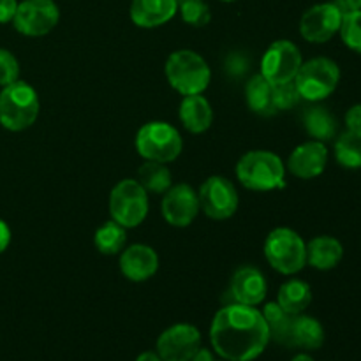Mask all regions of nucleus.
I'll return each instance as SVG.
<instances>
[{
	"label": "nucleus",
	"instance_id": "nucleus-33",
	"mask_svg": "<svg viewBox=\"0 0 361 361\" xmlns=\"http://www.w3.org/2000/svg\"><path fill=\"white\" fill-rule=\"evenodd\" d=\"M344 122L348 130L361 134V104H355L348 109V113L344 116Z\"/></svg>",
	"mask_w": 361,
	"mask_h": 361
},
{
	"label": "nucleus",
	"instance_id": "nucleus-41",
	"mask_svg": "<svg viewBox=\"0 0 361 361\" xmlns=\"http://www.w3.org/2000/svg\"><path fill=\"white\" fill-rule=\"evenodd\" d=\"M222 2H235V0H222Z\"/></svg>",
	"mask_w": 361,
	"mask_h": 361
},
{
	"label": "nucleus",
	"instance_id": "nucleus-9",
	"mask_svg": "<svg viewBox=\"0 0 361 361\" xmlns=\"http://www.w3.org/2000/svg\"><path fill=\"white\" fill-rule=\"evenodd\" d=\"M200 208L207 217L214 221H226L238 210L240 196L235 183L226 176H210L201 183L197 190Z\"/></svg>",
	"mask_w": 361,
	"mask_h": 361
},
{
	"label": "nucleus",
	"instance_id": "nucleus-39",
	"mask_svg": "<svg viewBox=\"0 0 361 361\" xmlns=\"http://www.w3.org/2000/svg\"><path fill=\"white\" fill-rule=\"evenodd\" d=\"M136 361H162V360H161V356L157 355V353L145 351V353H141L140 356H137Z\"/></svg>",
	"mask_w": 361,
	"mask_h": 361
},
{
	"label": "nucleus",
	"instance_id": "nucleus-28",
	"mask_svg": "<svg viewBox=\"0 0 361 361\" xmlns=\"http://www.w3.org/2000/svg\"><path fill=\"white\" fill-rule=\"evenodd\" d=\"M335 159L342 168H361V134L345 130L335 141Z\"/></svg>",
	"mask_w": 361,
	"mask_h": 361
},
{
	"label": "nucleus",
	"instance_id": "nucleus-27",
	"mask_svg": "<svg viewBox=\"0 0 361 361\" xmlns=\"http://www.w3.org/2000/svg\"><path fill=\"white\" fill-rule=\"evenodd\" d=\"M264 316V321L268 324V331H270V341L277 342V344L286 345L288 348V338H289V330H291L293 316L286 312L277 302H271L264 305V309L261 310Z\"/></svg>",
	"mask_w": 361,
	"mask_h": 361
},
{
	"label": "nucleus",
	"instance_id": "nucleus-11",
	"mask_svg": "<svg viewBox=\"0 0 361 361\" xmlns=\"http://www.w3.org/2000/svg\"><path fill=\"white\" fill-rule=\"evenodd\" d=\"M60 11L53 0H23L18 4L13 25L27 37H42L59 25Z\"/></svg>",
	"mask_w": 361,
	"mask_h": 361
},
{
	"label": "nucleus",
	"instance_id": "nucleus-16",
	"mask_svg": "<svg viewBox=\"0 0 361 361\" xmlns=\"http://www.w3.org/2000/svg\"><path fill=\"white\" fill-rule=\"evenodd\" d=\"M120 271L130 282H145L159 270V256L150 245L136 243L120 252Z\"/></svg>",
	"mask_w": 361,
	"mask_h": 361
},
{
	"label": "nucleus",
	"instance_id": "nucleus-3",
	"mask_svg": "<svg viewBox=\"0 0 361 361\" xmlns=\"http://www.w3.org/2000/svg\"><path fill=\"white\" fill-rule=\"evenodd\" d=\"M166 80L180 95L203 94L212 80L207 60L192 49H178L168 56L164 66Z\"/></svg>",
	"mask_w": 361,
	"mask_h": 361
},
{
	"label": "nucleus",
	"instance_id": "nucleus-7",
	"mask_svg": "<svg viewBox=\"0 0 361 361\" xmlns=\"http://www.w3.org/2000/svg\"><path fill=\"white\" fill-rule=\"evenodd\" d=\"M341 81V67L328 56H316L302 63L295 78L302 99L310 102H321L330 97Z\"/></svg>",
	"mask_w": 361,
	"mask_h": 361
},
{
	"label": "nucleus",
	"instance_id": "nucleus-38",
	"mask_svg": "<svg viewBox=\"0 0 361 361\" xmlns=\"http://www.w3.org/2000/svg\"><path fill=\"white\" fill-rule=\"evenodd\" d=\"M190 361H215V358H214V355H212V351H208V349H204V348H200Z\"/></svg>",
	"mask_w": 361,
	"mask_h": 361
},
{
	"label": "nucleus",
	"instance_id": "nucleus-5",
	"mask_svg": "<svg viewBox=\"0 0 361 361\" xmlns=\"http://www.w3.org/2000/svg\"><path fill=\"white\" fill-rule=\"evenodd\" d=\"M264 257L279 274L295 275L307 264V243L295 229L275 228L264 240Z\"/></svg>",
	"mask_w": 361,
	"mask_h": 361
},
{
	"label": "nucleus",
	"instance_id": "nucleus-23",
	"mask_svg": "<svg viewBox=\"0 0 361 361\" xmlns=\"http://www.w3.org/2000/svg\"><path fill=\"white\" fill-rule=\"evenodd\" d=\"M245 102L250 111L261 116H270L277 113L274 106V85L261 73L254 74L245 83Z\"/></svg>",
	"mask_w": 361,
	"mask_h": 361
},
{
	"label": "nucleus",
	"instance_id": "nucleus-1",
	"mask_svg": "<svg viewBox=\"0 0 361 361\" xmlns=\"http://www.w3.org/2000/svg\"><path fill=\"white\" fill-rule=\"evenodd\" d=\"M210 342L222 360L254 361L267 349L270 331L257 307L229 303L214 316Z\"/></svg>",
	"mask_w": 361,
	"mask_h": 361
},
{
	"label": "nucleus",
	"instance_id": "nucleus-36",
	"mask_svg": "<svg viewBox=\"0 0 361 361\" xmlns=\"http://www.w3.org/2000/svg\"><path fill=\"white\" fill-rule=\"evenodd\" d=\"M9 243H11V228L7 226L6 221L0 219V254L6 252Z\"/></svg>",
	"mask_w": 361,
	"mask_h": 361
},
{
	"label": "nucleus",
	"instance_id": "nucleus-42",
	"mask_svg": "<svg viewBox=\"0 0 361 361\" xmlns=\"http://www.w3.org/2000/svg\"><path fill=\"white\" fill-rule=\"evenodd\" d=\"M215 361H217V360H215ZM219 361H226V360H219Z\"/></svg>",
	"mask_w": 361,
	"mask_h": 361
},
{
	"label": "nucleus",
	"instance_id": "nucleus-35",
	"mask_svg": "<svg viewBox=\"0 0 361 361\" xmlns=\"http://www.w3.org/2000/svg\"><path fill=\"white\" fill-rule=\"evenodd\" d=\"M16 0H0V23H9L16 14Z\"/></svg>",
	"mask_w": 361,
	"mask_h": 361
},
{
	"label": "nucleus",
	"instance_id": "nucleus-12",
	"mask_svg": "<svg viewBox=\"0 0 361 361\" xmlns=\"http://www.w3.org/2000/svg\"><path fill=\"white\" fill-rule=\"evenodd\" d=\"M342 11L335 2L316 4L303 13L300 20V34L305 41L314 44L328 42L335 34H338L342 25Z\"/></svg>",
	"mask_w": 361,
	"mask_h": 361
},
{
	"label": "nucleus",
	"instance_id": "nucleus-34",
	"mask_svg": "<svg viewBox=\"0 0 361 361\" xmlns=\"http://www.w3.org/2000/svg\"><path fill=\"white\" fill-rule=\"evenodd\" d=\"M228 71L233 74V76H240L247 71V59L240 53H233L228 59Z\"/></svg>",
	"mask_w": 361,
	"mask_h": 361
},
{
	"label": "nucleus",
	"instance_id": "nucleus-40",
	"mask_svg": "<svg viewBox=\"0 0 361 361\" xmlns=\"http://www.w3.org/2000/svg\"><path fill=\"white\" fill-rule=\"evenodd\" d=\"M291 361H314L312 356H309L307 353H298Z\"/></svg>",
	"mask_w": 361,
	"mask_h": 361
},
{
	"label": "nucleus",
	"instance_id": "nucleus-18",
	"mask_svg": "<svg viewBox=\"0 0 361 361\" xmlns=\"http://www.w3.org/2000/svg\"><path fill=\"white\" fill-rule=\"evenodd\" d=\"M178 13L176 0H133L130 20L140 28H157L166 25Z\"/></svg>",
	"mask_w": 361,
	"mask_h": 361
},
{
	"label": "nucleus",
	"instance_id": "nucleus-30",
	"mask_svg": "<svg viewBox=\"0 0 361 361\" xmlns=\"http://www.w3.org/2000/svg\"><path fill=\"white\" fill-rule=\"evenodd\" d=\"M338 34H341L342 42L349 49L361 55V11H355V13H348L342 16Z\"/></svg>",
	"mask_w": 361,
	"mask_h": 361
},
{
	"label": "nucleus",
	"instance_id": "nucleus-20",
	"mask_svg": "<svg viewBox=\"0 0 361 361\" xmlns=\"http://www.w3.org/2000/svg\"><path fill=\"white\" fill-rule=\"evenodd\" d=\"M344 257V245L335 236L321 235L307 243V264L319 271L334 270Z\"/></svg>",
	"mask_w": 361,
	"mask_h": 361
},
{
	"label": "nucleus",
	"instance_id": "nucleus-25",
	"mask_svg": "<svg viewBox=\"0 0 361 361\" xmlns=\"http://www.w3.org/2000/svg\"><path fill=\"white\" fill-rule=\"evenodd\" d=\"M137 182L148 194H164L171 187V171L164 162L145 161L137 169Z\"/></svg>",
	"mask_w": 361,
	"mask_h": 361
},
{
	"label": "nucleus",
	"instance_id": "nucleus-17",
	"mask_svg": "<svg viewBox=\"0 0 361 361\" xmlns=\"http://www.w3.org/2000/svg\"><path fill=\"white\" fill-rule=\"evenodd\" d=\"M267 279L257 268L242 267L235 271L229 284V293L233 296V303L257 307L267 298Z\"/></svg>",
	"mask_w": 361,
	"mask_h": 361
},
{
	"label": "nucleus",
	"instance_id": "nucleus-26",
	"mask_svg": "<svg viewBox=\"0 0 361 361\" xmlns=\"http://www.w3.org/2000/svg\"><path fill=\"white\" fill-rule=\"evenodd\" d=\"M94 243L99 252L104 254V256H116V254L122 252L127 243V229L113 219L106 221L95 231Z\"/></svg>",
	"mask_w": 361,
	"mask_h": 361
},
{
	"label": "nucleus",
	"instance_id": "nucleus-24",
	"mask_svg": "<svg viewBox=\"0 0 361 361\" xmlns=\"http://www.w3.org/2000/svg\"><path fill=\"white\" fill-rule=\"evenodd\" d=\"M277 303L288 314L298 316V314L305 312L312 303V289L307 282L300 281V279H291L279 289Z\"/></svg>",
	"mask_w": 361,
	"mask_h": 361
},
{
	"label": "nucleus",
	"instance_id": "nucleus-21",
	"mask_svg": "<svg viewBox=\"0 0 361 361\" xmlns=\"http://www.w3.org/2000/svg\"><path fill=\"white\" fill-rule=\"evenodd\" d=\"M324 344V328L316 317L298 314L293 316L291 330H289L288 348L316 351Z\"/></svg>",
	"mask_w": 361,
	"mask_h": 361
},
{
	"label": "nucleus",
	"instance_id": "nucleus-4",
	"mask_svg": "<svg viewBox=\"0 0 361 361\" xmlns=\"http://www.w3.org/2000/svg\"><path fill=\"white\" fill-rule=\"evenodd\" d=\"M41 109L39 95L25 81H14L0 92V123L4 129L20 133L35 123Z\"/></svg>",
	"mask_w": 361,
	"mask_h": 361
},
{
	"label": "nucleus",
	"instance_id": "nucleus-2",
	"mask_svg": "<svg viewBox=\"0 0 361 361\" xmlns=\"http://www.w3.org/2000/svg\"><path fill=\"white\" fill-rule=\"evenodd\" d=\"M236 178L245 189L256 192L282 189L286 185V166L270 150H250L236 164Z\"/></svg>",
	"mask_w": 361,
	"mask_h": 361
},
{
	"label": "nucleus",
	"instance_id": "nucleus-8",
	"mask_svg": "<svg viewBox=\"0 0 361 361\" xmlns=\"http://www.w3.org/2000/svg\"><path fill=\"white\" fill-rule=\"evenodd\" d=\"M109 215L126 229L137 228L148 215V192L136 178L120 180L109 192Z\"/></svg>",
	"mask_w": 361,
	"mask_h": 361
},
{
	"label": "nucleus",
	"instance_id": "nucleus-10",
	"mask_svg": "<svg viewBox=\"0 0 361 361\" xmlns=\"http://www.w3.org/2000/svg\"><path fill=\"white\" fill-rule=\"evenodd\" d=\"M302 51L295 42L288 39H279L271 42L261 59V74L271 85H281L293 81L302 67Z\"/></svg>",
	"mask_w": 361,
	"mask_h": 361
},
{
	"label": "nucleus",
	"instance_id": "nucleus-15",
	"mask_svg": "<svg viewBox=\"0 0 361 361\" xmlns=\"http://www.w3.org/2000/svg\"><path fill=\"white\" fill-rule=\"evenodd\" d=\"M328 148L321 141L310 140L298 145L288 159V169L293 176L302 180L317 178L326 169Z\"/></svg>",
	"mask_w": 361,
	"mask_h": 361
},
{
	"label": "nucleus",
	"instance_id": "nucleus-13",
	"mask_svg": "<svg viewBox=\"0 0 361 361\" xmlns=\"http://www.w3.org/2000/svg\"><path fill=\"white\" fill-rule=\"evenodd\" d=\"M201 348V334L194 324L178 323L166 328L157 338V355L162 361H190Z\"/></svg>",
	"mask_w": 361,
	"mask_h": 361
},
{
	"label": "nucleus",
	"instance_id": "nucleus-6",
	"mask_svg": "<svg viewBox=\"0 0 361 361\" xmlns=\"http://www.w3.org/2000/svg\"><path fill=\"white\" fill-rule=\"evenodd\" d=\"M136 152L145 161L168 162L176 161L182 154L183 140L178 129L168 122H148L140 127L136 134Z\"/></svg>",
	"mask_w": 361,
	"mask_h": 361
},
{
	"label": "nucleus",
	"instance_id": "nucleus-14",
	"mask_svg": "<svg viewBox=\"0 0 361 361\" xmlns=\"http://www.w3.org/2000/svg\"><path fill=\"white\" fill-rule=\"evenodd\" d=\"M201 212L200 197L189 183L171 185L164 192L161 203V214L173 228H187Z\"/></svg>",
	"mask_w": 361,
	"mask_h": 361
},
{
	"label": "nucleus",
	"instance_id": "nucleus-32",
	"mask_svg": "<svg viewBox=\"0 0 361 361\" xmlns=\"http://www.w3.org/2000/svg\"><path fill=\"white\" fill-rule=\"evenodd\" d=\"M20 78V63L9 49L0 48V87L14 83Z\"/></svg>",
	"mask_w": 361,
	"mask_h": 361
},
{
	"label": "nucleus",
	"instance_id": "nucleus-22",
	"mask_svg": "<svg viewBox=\"0 0 361 361\" xmlns=\"http://www.w3.org/2000/svg\"><path fill=\"white\" fill-rule=\"evenodd\" d=\"M303 127L312 140L326 143L337 136L338 123L334 113L321 104H314L303 113Z\"/></svg>",
	"mask_w": 361,
	"mask_h": 361
},
{
	"label": "nucleus",
	"instance_id": "nucleus-29",
	"mask_svg": "<svg viewBox=\"0 0 361 361\" xmlns=\"http://www.w3.org/2000/svg\"><path fill=\"white\" fill-rule=\"evenodd\" d=\"M176 6L182 20L190 27L200 28L210 23L212 13L204 0H176Z\"/></svg>",
	"mask_w": 361,
	"mask_h": 361
},
{
	"label": "nucleus",
	"instance_id": "nucleus-19",
	"mask_svg": "<svg viewBox=\"0 0 361 361\" xmlns=\"http://www.w3.org/2000/svg\"><path fill=\"white\" fill-rule=\"evenodd\" d=\"M178 116L182 126L190 134H203L212 127L214 109L203 94L183 95L178 108Z\"/></svg>",
	"mask_w": 361,
	"mask_h": 361
},
{
	"label": "nucleus",
	"instance_id": "nucleus-37",
	"mask_svg": "<svg viewBox=\"0 0 361 361\" xmlns=\"http://www.w3.org/2000/svg\"><path fill=\"white\" fill-rule=\"evenodd\" d=\"M335 6L342 11V14L361 11V0H335Z\"/></svg>",
	"mask_w": 361,
	"mask_h": 361
},
{
	"label": "nucleus",
	"instance_id": "nucleus-31",
	"mask_svg": "<svg viewBox=\"0 0 361 361\" xmlns=\"http://www.w3.org/2000/svg\"><path fill=\"white\" fill-rule=\"evenodd\" d=\"M302 99L298 88H296L295 80L288 81V83L274 85V106L275 111H286L296 106Z\"/></svg>",
	"mask_w": 361,
	"mask_h": 361
}]
</instances>
